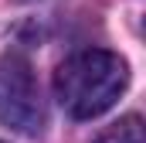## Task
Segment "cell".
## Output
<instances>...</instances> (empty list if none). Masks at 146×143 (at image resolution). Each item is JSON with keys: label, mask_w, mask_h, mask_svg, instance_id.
<instances>
[{"label": "cell", "mask_w": 146, "mask_h": 143, "mask_svg": "<svg viewBox=\"0 0 146 143\" xmlns=\"http://www.w3.org/2000/svg\"><path fill=\"white\" fill-rule=\"evenodd\" d=\"M126 82H129L126 61L106 48L75 51L54 72L58 102L75 119H92V116H102L106 109H112L115 99L122 96Z\"/></svg>", "instance_id": "1"}, {"label": "cell", "mask_w": 146, "mask_h": 143, "mask_svg": "<svg viewBox=\"0 0 146 143\" xmlns=\"http://www.w3.org/2000/svg\"><path fill=\"white\" fill-rule=\"evenodd\" d=\"M0 123L17 133H37L44 123V102L34 68L21 55L0 58Z\"/></svg>", "instance_id": "2"}, {"label": "cell", "mask_w": 146, "mask_h": 143, "mask_svg": "<svg viewBox=\"0 0 146 143\" xmlns=\"http://www.w3.org/2000/svg\"><path fill=\"white\" fill-rule=\"evenodd\" d=\"M92 143H143V119L136 112H129V116L115 119L112 126H106Z\"/></svg>", "instance_id": "3"}]
</instances>
